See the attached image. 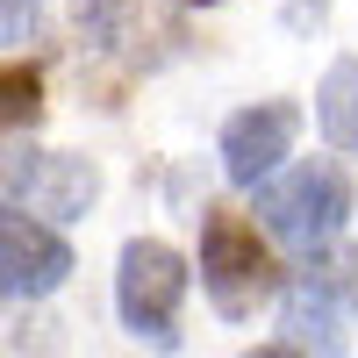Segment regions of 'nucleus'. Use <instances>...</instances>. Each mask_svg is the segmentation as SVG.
<instances>
[{"label": "nucleus", "mask_w": 358, "mask_h": 358, "mask_svg": "<svg viewBox=\"0 0 358 358\" xmlns=\"http://www.w3.org/2000/svg\"><path fill=\"white\" fill-rule=\"evenodd\" d=\"M344 315H351V301H337L330 287H315L301 273L287 280V337L294 344H315V358H337L344 351Z\"/></svg>", "instance_id": "7"}, {"label": "nucleus", "mask_w": 358, "mask_h": 358, "mask_svg": "<svg viewBox=\"0 0 358 358\" xmlns=\"http://www.w3.org/2000/svg\"><path fill=\"white\" fill-rule=\"evenodd\" d=\"M294 136H301V108L294 101H258L244 115H229L222 122V172L236 187H265L294 158Z\"/></svg>", "instance_id": "5"}, {"label": "nucleus", "mask_w": 358, "mask_h": 358, "mask_svg": "<svg viewBox=\"0 0 358 358\" xmlns=\"http://www.w3.org/2000/svg\"><path fill=\"white\" fill-rule=\"evenodd\" d=\"M351 172L337 165V158H301V165H287L280 179H265L258 187V222H265V236H280V244H294V251H330L337 236H344V222H351Z\"/></svg>", "instance_id": "1"}, {"label": "nucleus", "mask_w": 358, "mask_h": 358, "mask_svg": "<svg viewBox=\"0 0 358 358\" xmlns=\"http://www.w3.org/2000/svg\"><path fill=\"white\" fill-rule=\"evenodd\" d=\"M0 187H8V208H22V215H43V222H79L86 208L101 201V172H94V158L15 143V151H8V165H0Z\"/></svg>", "instance_id": "4"}, {"label": "nucleus", "mask_w": 358, "mask_h": 358, "mask_svg": "<svg viewBox=\"0 0 358 358\" xmlns=\"http://www.w3.org/2000/svg\"><path fill=\"white\" fill-rule=\"evenodd\" d=\"M201 287H208V301H215V315H229V322L258 315L280 294L273 251L258 244V229L236 215V208H201Z\"/></svg>", "instance_id": "2"}, {"label": "nucleus", "mask_w": 358, "mask_h": 358, "mask_svg": "<svg viewBox=\"0 0 358 358\" xmlns=\"http://www.w3.org/2000/svg\"><path fill=\"white\" fill-rule=\"evenodd\" d=\"M36 94H43V79H36V72H22V65H8V129L36 122V108H43Z\"/></svg>", "instance_id": "9"}, {"label": "nucleus", "mask_w": 358, "mask_h": 358, "mask_svg": "<svg viewBox=\"0 0 358 358\" xmlns=\"http://www.w3.org/2000/svg\"><path fill=\"white\" fill-rule=\"evenodd\" d=\"M315 122L344 158H358V57H337L315 86Z\"/></svg>", "instance_id": "8"}, {"label": "nucleus", "mask_w": 358, "mask_h": 358, "mask_svg": "<svg viewBox=\"0 0 358 358\" xmlns=\"http://www.w3.org/2000/svg\"><path fill=\"white\" fill-rule=\"evenodd\" d=\"M244 358H301L294 344H258V351H244Z\"/></svg>", "instance_id": "11"}, {"label": "nucleus", "mask_w": 358, "mask_h": 358, "mask_svg": "<svg viewBox=\"0 0 358 358\" xmlns=\"http://www.w3.org/2000/svg\"><path fill=\"white\" fill-rule=\"evenodd\" d=\"M179 301H187V258L165 236H129L115 258V308L143 344H179Z\"/></svg>", "instance_id": "3"}, {"label": "nucleus", "mask_w": 358, "mask_h": 358, "mask_svg": "<svg viewBox=\"0 0 358 358\" xmlns=\"http://www.w3.org/2000/svg\"><path fill=\"white\" fill-rule=\"evenodd\" d=\"M65 280H72V244L50 222L8 208V215H0V287H8L15 301H43V294H57Z\"/></svg>", "instance_id": "6"}, {"label": "nucleus", "mask_w": 358, "mask_h": 358, "mask_svg": "<svg viewBox=\"0 0 358 358\" xmlns=\"http://www.w3.org/2000/svg\"><path fill=\"white\" fill-rule=\"evenodd\" d=\"M36 22H43V0H8V43H36Z\"/></svg>", "instance_id": "10"}]
</instances>
